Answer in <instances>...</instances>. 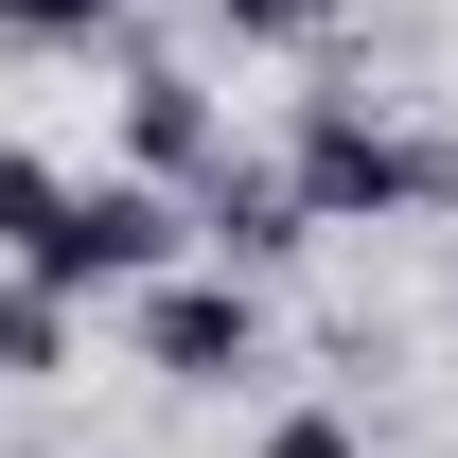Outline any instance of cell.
Instances as JSON below:
<instances>
[{"instance_id": "9c48e42d", "label": "cell", "mask_w": 458, "mask_h": 458, "mask_svg": "<svg viewBox=\"0 0 458 458\" xmlns=\"http://www.w3.org/2000/svg\"><path fill=\"white\" fill-rule=\"evenodd\" d=\"M265 458H370V423H335V405H300V423H265Z\"/></svg>"}, {"instance_id": "277c9868", "label": "cell", "mask_w": 458, "mask_h": 458, "mask_svg": "<svg viewBox=\"0 0 458 458\" xmlns=\"http://www.w3.org/2000/svg\"><path fill=\"white\" fill-rule=\"evenodd\" d=\"M123 159L159 176V194H194V176L229 159V106H212V71H176V54H141V71H123Z\"/></svg>"}, {"instance_id": "8992f818", "label": "cell", "mask_w": 458, "mask_h": 458, "mask_svg": "<svg viewBox=\"0 0 458 458\" xmlns=\"http://www.w3.org/2000/svg\"><path fill=\"white\" fill-rule=\"evenodd\" d=\"M54 212H71V176L36 159V141H0V265H36V247H54Z\"/></svg>"}, {"instance_id": "7a4b0ae2", "label": "cell", "mask_w": 458, "mask_h": 458, "mask_svg": "<svg viewBox=\"0 0 458 458\" xmlns=\"http://www.w3.org/2000/svg\"><path fill=\"white\" fill-rule=\"evenodd\" d=\"M123 335H141V370H159V388H247V370H265V283L176 265V283L123 300Z\"/></svg>"}, {"instance_id": "5b68a950", "label": "cell", "mask_w": 458, "mask_h": 458, "mask_svg": "<svg viewBox=\"0 0 458 458\" xmlns=\"http://www.w3.org/2000/svg\"><path fill=\"white\" fill-rule=\"evenodd\" d=\"M335 18H352V0H212L229 54H335Z\"/></svg>"}, {"instance_id": "3957f363", "label": "cell", "mask_w": 458, "mask_h": 458, "mask_svg": "<svg viewBox=\"0 0 458 458\" xmlns=\"http://www.w3.org/2000/svg\"><path fill=\"white\" fill-rule=\"evenodd\" d=\"M176 212H194V265H229V283H265L283 247H318V212H300V176H283V159H212Z\"/></svg>"}, {"instance_id": "6da1fadb", "label": "cell", "mask_w": 458, "mask_h": 458, "mask_svg": "<svg viewBox=\"0 0 458 458\" xmlns=\"http://www.w3.org/2000/svg\"><path fill=\"white\" fill-rule=\"evenodd\" d=\"M300 212L318 229H405V212H458V141H423V123H388L370 89H300Z\"/></svg>"}, {"instance_id": "52a82bcc", "label": "cell", "mask_w": 458, "mask_h": 458, "mask_svg": "<svg viewBox=\"0 0 458 458\" xmlns=\"http://www.w3.org/2000/svg\"><path fill=\"white\" fill-rule=\"evenodd\" d=\"M123 0H0V54H106Z\"/></svg>"}, {"instance_id": "ba28073f", "label": "cell", "mask_w": 458, "mask_h": 458, "mask_svg": "<svg viewBox=\"0 0 458 458\" xmlns=\"http://www.w3.org/2000/svg\"><path fill=\"white\" fill-rule=\"evenodd\" d=\"M36 370H71V300L0 283V388H36Z\"/></svg>"}]
</instances>
